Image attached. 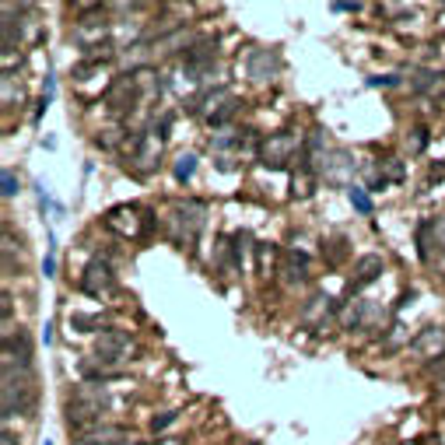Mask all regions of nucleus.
<instances>
[{"label": "nucleus", "instance_id": "1", "mask_svg": "<svg viewBox=\"0 0 445 445\" xmlns=\"http://www.w3.org/2000/svg\"><path fill=\"white\" fill-rule=\"evenodd\" d=\"M36 400V379L29 368H4V421L29 410Z\"/></svg>", "mask_w": 445, "mask_h": 445}, {"label": "nucleus", "instance_id": "2", "mask_svg": "<svg viewBox=\"0 0 445 445\" xmlns=\"http://www.w3.org/2000/svg\"><path fill=\"white\" fill-rule=\"evenodd\" d=\"M162 133H155V130H148V133H137L130 144H126V151H130V168L133 172H140V175H148L158 158H162Z\"/></svg>", "mask_w": 445, "mask_h": 445}, {"label": "nucleus", "instance_id": "3", "mask_svg": "<svg viewBox=\"0 0 445 445\" xmlns=\"http://www.w3.org/2000/svg\"><path fill=\"white\" fill-rule=\"evenodd\" d=\"M102 410H106V397H102V393H91V389H81V393L67 404V421H71V428L84 431V428L98 424Z\"/></svg>", "mask_w": 445, "mask_h": 445}, {"label": "nucleus", "instance_id": "4", "mask_svg": "<svg viewBox=\"0 0 445 445\" xmlns=\"http://www.w3.org/2000/svg\"><path fill=\"white\" fill-rule=\"evenodd\" d=\"M203 225V207L200 203H175L172 207V228H175V242L179 245H193L197 232Z\"/></svg>", "mask_w": 445, "mask_h": 445}, {"label": "nucleus", "instance_id": "5", "mask_svg": "<svg viewBox=\"0 0 445 445\" xmlns=\"http://www.w3.org/2000/svg\"><path fill=\"white\" fill-rule=\"evenodd\" d=\"M298 151V137L295 133H270V140L260 144V162L270 168H281L291 162V155Z\"/></svg>", "mask_w": 445, "mask_h": 445}, {"label": "nucleus", "instance_id": "6", "mask_svg": "<svg viewBox=\"0 0 445 445\" xmlns=\"http://www.w3.org/2000/svg\"><path fill=\"white\" fill-rule=\"evenodd\" d=\"M113 284H116V277H113V267H109L106 260H91V263L84 267V274H81V291L84 295L102 298L106 291H113Z\"/></svg>", "mask_w": 445, "mask_h": 445}, {"label": "nucleus", "instance_id": "7", "mask_svg": "<svg viewBox=\"0 0 445 445\" xmlns=\"http://www.w3.org/2000/svg\"><path fill=\"white\" fill-rule=\"evenodd\" d=\"M130 347H133V344H130V337L120 333V329H106V333L95 340V354H98V362H102V364L123 362V354H126Z\"/></svg>", "mask_w": 445, "mask_h": 445}, {"label": "nucleus", "instance_id": "8", "mask_svg": "<svg viewBox=\"0 0 445 445\" xmlns=\"http://www.w3.org/2000/svg\"><path fill=\"white\" fill-rule=\"evenodd\" d=\"M14 362L21 368L32 364V344H29V333L18 326V337L14 333H4V368H14Z\"/></svg>", "mask_w": 445, "mask_h": 445}, {"label": "nucleus", "instance_id": "9", "mask_svg": "<svg viewBox=\"0 0 445 445\" xmlns=\"http://www.w3.org/2000/svg\"><path fill=\"white\" fill-rule=\"evenodd\" d=\"M130 431L123 424H91L78 431V445H120Z\"/></svg>", "mask_w": 445, "mask_h": 445}, {"label": "nucleus", "instance_id": "10", "mask_svg": "<svg viewBox=\"0 0 445 445\" xmlns=\"http://www.w3.org/2000/svg\"><path fill=\"white\" fill-rule=\"evenodd\" d=\"M281 71V53L277 49H256L249 56V78L252 81H270Z\"/></svg>", "mask_w": 445, "mask_h": 445}, {"label": "nucleus", "instance_id": "11", "mask_svg": "<svg viewBox=\"0 0 445 445\" xmlns=\"http://www.w3.org/2000/svg\"><path fill=\"white\" fill-rule=\"evenodd\" d=\"M410 347L421 354V358H442L445 354V329L442 326H428L424 333H417L410 340Z\"/></svg>", "mask_w": 445, "mask_h": 445}, {"label": "nucleus", "instance_id": "12", "mask_svg": "<svg viewBox=\"0 0 445 445\" xmlns=\"http://www.w3.org/2000/svg\"><path fill=\"white\" fill-rule=\"evenodd\" d=\"M386 270V260L379 256V252H368V256H362L358 263H354V277H351V287L358 291V287H364V284H372L379 274Z\"/></svg>", "mask_w": 445, "mask_h": 445}, {"label": "nucleus", "instance_id": "13", "mask_svg": "<svg viewBox=\"0 0 445 445\" xmlns=\"http://www.w3.org/2000/svg\"><path fill=\"white\" fill-rule=\"evenodd\" d=\"M137 98V78L133 74H126V78H120V81L109 88V95H106V102L116 109V113H123V109H130V102Z\"/></svg>", "mask_w": 445, "mask_h": 445}, {"label": "nucleus", "instance_id": "14", "mask_svg": "<svg viewBox=\"0 0 445 445\" xmlns=\"http://www.w3.org/2000/svg\"><path fill=\"white\" fill-rule=\"evenodd\" d=\"M284 270H287V281H291V284L309 281V260H305L302 252H287V263H284Z\"/></svg>", "mask_w": 445, "mask_h": 445}, {"label": "nucleus", "instance_id": "15", "mask_svg": "<svg viewBox=\"0 0 445 445\" xmlns=\"http://www.w3.org/2000/svg\"><path fill=\"white\" fill-rule=\"evenodd\" d=\"M172 172H175V179H179V183L193 179V172H197V155H179V158H175V168H172Z\"/></svg>", "mask_w": 445, "mask_h": 445}, {"label": "nucleus", "instance_id": "16", "mask_svg": "<svg viewBox=\"0 0 445 445\" xmlns=\"http://www.w3.org/2000/svg\"><path fill=\"white\" fill-rule=\"evenodd\" d=\"M312 186H316V179H312V172L309 168H302V175H295V197H312Z\"/></svg>", "mask_w": 445, "mask_h": 445}, {"label": "nucleus", "instance_id": "17", "mask_svg": "<svg viewBox=\"0 0 445 445\" xmlns=\"http://www.w3.org/2000/svg\"><path fill=\"white\" fill-rule=\"evenodd\" d=\"M71 326H74L78 333H91V329L102 326V316H81V312H74V316H71Z\"/></svg>", "mask_w": 445, "mask_h": 445}, {"label": "nucleus", "instance_id": "18", "mask_svg": "<svg viewBox=\"0 0 445 445\" xmlns=\"http://www.w3.org/2000/svg\"><path fill=\"white\" fill-rule=\"evenodd\" d=\"M347 200L354 203L362 214H372V200H368V193H364L362 186H351V190H347Z\"/></svg>", "mask_w": 445, "mask_h": 445}, {"label": "nucleus", "instance_id": "19", "mask_svg": "<svg viewBox=\"0 0 445 445\" xmlns=\"http://www.w3.org/2000/svg\"><path fill=\"white\" fill-rule=\"evenodd\" d=\"M256 256H260V277H270V274H267V263L274 267V245H256Z\"/></svg>", "mask_w": 445, "mask_h": 445}, {"label": "nucleus", "instance_id": "20", "mask_svg": "<svg viewBox=\"0 0 445 445\" xmlns=\"http://www.w3.org/2000/svg\"><path fill=\"white\" fill-rule=\"evenodd\" d=\"M18 193V175H14V168H4V197L11 200Z\"/></svg>", "mask_w": 445, "mask_h": 445}, {"label": "nucleus", "instance_id": "21", "mask_svg": "<svg viewBox=\"0 0 445 445\" xmlns=\"http://www.w3.org/2000/svg\"><path fill=\"white\" fill-rule=\"evenodd\" d=\"M400 78L397 74H382V78H368V88H397Z\"/></svg>", "mask_w": 445, "mask_h": 445}, {"label": "nucleus", "instance_id": "22", "mask_svg": "<svg viewBox=\"0 0 445 445\" xmlns=\"http://www.w3.org/2000/svg\"><path fill=\"white\" fill-rule=\"evenodd\" d=\"M428 95L445 98V71H435V81H431V91H428Z\"/></svg>", "mask_w": 445, "mask_h": 445}, {"label": "nucleus", "instance_id": "23", "mask_svg": "<svg viewBox=\"0 0 445 445\" xmlns=\"http://www.w3.org/2000/svg\"><path fill=\"white\" fill-rule=\"evenodd\" d=\"M175 417H179V414H172V410H168V414H162V417H155V421H151V428H155V431H158V428H168Z\"/></svg>", "mask_w": 445, "mask_h": 445}, {"label": "nucleus", "instance_id": "24", "mask_svg": "<svg viewBox=\"0 0 445 445\" xmlns=\"http://www.w3.org/2000/svg\"><path fill=\"white\" fill-rule=\"evenodd\" d=\"M53 270H56V256H53V252H49V256H46V260H42V274H46V277H56V274H53Z\"/></svg>", "mask_w": 445, "mask_h": 445}, {"label": "nucleus", "instance_id": "25", "mask_svg": "<svg viewBox=\"0 0 445 445\" xmlns=\"http://www.w3.org/2000/svg\"><path fill=\"white\" fill-rule=\"evenodd\" d=\"M428 372H431V375H439V379H445V354H442V358H435V362L428 364Z\"/></svg>", "mask_w": 445, "mask_h": 445}, {"label": "nucleus", "instance_id": "26", "mask_svg": "<svg viewBox=\"0 0 445 445\" xmlns=\"http://www.w3.org/2000/svg\"><path fill=\"white\" fill-rule=\"evenodd\" d=\"M389 179H404V165L397 158H389Z\"/></svg>", "mask_w": 445, "mask_h": 445}, {"label": "nucleus", "instance_id": "27", "mask_svg": "<svg viewBox=\"0 0 445 445\" xmlns=\"http://www.w3.org/2000/svg\"><path fill=\"white\" fill-rule=\"evenodd\" d=\"M46 445H49V442H46Z\"/></svg>", "mask_w": 445, "mask_h": 445}]
</instances>
